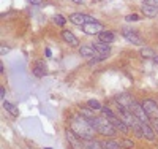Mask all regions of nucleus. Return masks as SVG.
I'll return each instance as SVG.
<instances>
[{
  "mask_svg": "<svg viewBox=\"0 0 158 149\" xmlns=\"http://www.w3.org/2000/svg\"><path fill=\"white\" fill-rule=\"evenodd\" d=\"M70 129L71 132L79 137L81 140H95V133L97 130L94 129V125L90 124V121L82 117L81 114H74L70 121Z\"/></svg>",
  "mask_w": 158,
  "mask_h": 149,
  "instance_id": "1",
  "label": "nucleus"
},
{
  "mask_svg": "<svg viewBox=\"0 0 158 149\" xmlns=\"http://www.w3.org/2000/svg\"><path fill=\"white\" fill-rule=\"evenodd\" d=\"M90 124L94 125V129L100 135H104V137H114V135H117V129L111 124V121L106 119L104 116H95L90 121Z\"/></svg>",
  "mask_w": 158,
  "mask_h": 149,
  "instance_id": "2",
  "label": "nucleus"
},
{
  "mask_svg": "<svg viewBox=\"0 0 158 149\" xmlns=\"http://www.w3.org/2000/svg\"><path fill=\"white\" fill-rule=\"evenodd\" d=\"M79 54H81L82 57H92V59H94V62H101V60L106 59L103 54H100V51L95 48V45L79 46Z\"/></svg>",
  "mask_w": 158,
  "mask_h": 149,
  "instance_id": "3",
  "label": "nucleus"
},
{
  "mask_svg": "<svg viewBox=\"0 0 158 149\" xmlns=\"http://www.w3.org/2000/svg\"><path fill=\"white\" fill-rule=\"evenodd\" d=\"M131 114H133L136 119H139L141 122H146V124H149V121H150V117L147 116V113L144 111V108H142V103H138V102H133V105L130 106V110H128Z\"/></svg>",
  "mask_w": 158,
  "mask_h": 149,
  "instance_id": "4",
  "label": "nucleus"
},
{
  "mask_svg": "<svg viewBox=\"0 0 158 149\" xmlns=\"http://www.w3.org/2000/svg\"><path fill=\"white\" fill-rule=\"evenodd\" d=\"M70 22L82 27V25L90 24V22H97V19L89 16V15H82V13H73V15H70Z\"/></svg>",
  "mask_w": 158,
  "mask_h": 149,
  "instance_id": "5",
  "label": "nucleus"
},
{
  "mask_svg": "<svg viewBox=\"0 0 158 149\" xmlns=\"http://www.w3.org/2000/svg\"><path fill=\"white\" fill-rule=\"evenodd\" d=\"M142 108H144V111L147 113L149 117H152V119H158V105H156L155 100H152V99H146V100L142 102Z\"/></svg>",
  "mask_w": 158,
  "mask_h": 149,
  "instance_id": "6",
  "label": "nucleus"
},
{
  "mask_svg": "<svg viewBox=\"0 0 158 149\" xmlns=\"http://www.w3.org/2000/svg\"><path fill=\"white\" fill-rule=\"evenodd\" d=\"M122 35L125 37V40H128L130 43L138 45V46H141V45H142V38H141V35H139L136 30H133V29L123 27V29H122Z\"/></svg>",
  "mask_w": 158,
  "mask_h": 149,
  "instance_id": "7",
  "label": "nucleus"
},
{
  "mask_svg": "<svg viewBox=\"0 0 158 149\" xmlns=\"http://www.w3.org/2000/svg\"><path fill=\"white\" fill-rule=\"evenodd\" d=\"M65 137H67L68 143L71 144L73 149H84V140H81L79 137H76V135L71 132V129H67V132H65Z\"/></svg>",
  "mask_w": 158,
  "mask_h": 149,
  "instance_id": "8",
  "label": "nucleus"
},
{
  "mask_svg": "<svg viewBox=\"0 0 158 149\" xmlns=\"http://www.w3.org/2000/svg\"><path fill=\"white\" fill-rule=\"evenodd\" d=\"M82 30H84V33H87V35H95V33H101L103 30H104V27H103V24L101 22H90V24H85V25H82Z\"/></svg>",
  "mask_w": 158,
  "mask_h": 149,
  "instance_id": "9",
  "label": "nucleus"
},
{
  "mask_svg": "<svg viewBox=\"0 0 158 149\" xmlns=\"http://www.w3.org/2000/svg\"><path fill=\"white\" fill-rule=\"evenodd\" d=\"M133 102H135V99L131 97V95H128V94H122V95L115 97V103H117V106L125 108V110H130V106L133 105Z\"/></svg>",
  "mask_w": 158,
  "mask_h": 149,
  "instance_id": "10",
  "label": "nucleus"
},
{
  "mask_svg": "<svg viewBox=\"0 0 158 149\" xmlns=\"http://www.w3.org/2000/svg\"><path fill=\"white\" fill-rule=\"evenodd\" d=\"M62 38H63V42H67L68 45L71 46H79V40L76 38V35H73V32L70 30H62Z\"/></svg>",
  "mask_w": 158,
  "mask_h": 149,
  "instance_id": "11",
  "label": "nucleus"
},
{
  "mask_svg": "<svg viewBox=\"0 0 158 149\" xmlns=\"http://www.w3.org/2000/svg\"><path fill=\"white\" fill-rule=\"evenodd\" d=\"M141 129H142V137L144 138H147L149 141H153L155 140V132H153V129L149 124L141 122Z\"/></svg>",
  "mask_w": 158,
  "mask_h": 149,
  "instance_id": "12",
  "label": "nucleus"
},
{
  "mask_svg": "<svg viewBox=\"0 0 158 149\" xmlns=\"http://www.w3.org/2000/svg\"><path fill=\"white\" fill-rule=\"evenodd\" d=\"M111 124H112L117 130H120L122 133H128V130H130V127L123 122V121H122L120 117H117V116H115L114 119H111Z\"/></svg>",
  "mask_w": 158,
  "mask_h": 149,
  "instance_id": "13",
  "label": "nucleus"
},
{
  "mask_svg": "<svg viewBox=\"0 0 158 149\" xmlns=\"http://www.w3.org/2000/svg\"><path fill=\"white\" fill-rule=\"evenodd\" d=\"M98 38H100V42H101V43L109 45V43H112L114 40H115V35H114L112 32H109V30H103V32L98 35Z\"/></svg>",
  "mask_w": 158,
  "mask_h": 149,
  "instance_id": "14",
  "label": "nucleus"
},
{
  "mask_svg": "<svg viewBox=\"0 0 158 149\" xmlns=\"http://www.w3.org/2000/svg\"><path fill=\"white\" fill-rule=\"evenodd\" d=\"M141 10H142V15L147 16V18H155V16L158 15V8L150 7V5H144V3H142Z\"/></svg>",
  "mask_w": 158,
  "mask_h": 149,
  "instance_id": "15",
  "label": "nucleus"
},
{
  "mask_svg": "<svg viewBox=\"0 0 158 149\" xmlns=\"http://www.w3.org/2000/svg\"><path fill=\"white\" fill-rule=\"evenodd\" d=\"M101 144H103V149H122L120 141L117 140H104L101 141Z\"/></svg>",
  "mask_w": 158,
  "mask_h": 149,
  "instance_id": "16",
  "label": "nucleus"
},
{
  "mask_svg": "<svg viewBox=\"0 0 158 149\" xmlns=\"http://www.w3.org/2000/svg\"><path fill=\"white\" fill-rule=\"evenodd\" d=\"M84 149H103V144L97 140H84Z\"/></svg>",
  "mask_w": 158,
  "mask_h": 149,
  "instance_id": "17",
  "label": "nucleus"
},
{
  "mask_svg": "<svg viewBox=\"0 0 158 149\" xmlns=\"http://www.w3.org/2000/svg\"><path fill=\"white\" fill-rule=\"evenodd\" d=\"M95 48L100 51V54H103L104 57H108L109 54H111V48H109V45H106V43L98 42V43H95Z\"/></svg>",
  "mask_w": 158,
  "mask_h": 149,
  "instance_id": "18",
  "label": "nucleus"
},
{
  "mask_svg": "<svg viewBox=\"0 0 158 149\" xmlns=\"http://www.w3.org/2000/svg\"><path fill=\"white\" fill-rule=\"evenodd\" d=\"M3 108H5L10 114H13V116H18V114H19V110H18L15 105H11L10 102H3Z\"/></svg>",
  "mask_w": 158,
  "mask_h": 149,
  "instance_id": "19",
  "label": "nucleus"
},
{
  "mask_svg": "<svg viewBox=\"0 0 158 149\" xmlns=\"http://www.w3.org/2000/svg\"><path fill=\"white\" fill-rule=\"evenodd\" d=\"M141 56H142V57H146V59H153L156 54H155L150 48H141Z\"/></svg>",
  "mask_w": 158,
  "mask_h": 149,
  "instance_id": "20",
  "label": "nucleus"
},
{
  "mask_svg": "<svg viewBox=\"0 0 158 149\" xmlns=\"http://www.w3.org/2000/svg\"><path fill=\"white\" fill-rule=\"evenodd\" d=\"M79 114H81L82 117H85V119H89V121H92V119L95 117L94 111H90V110H87V108H81V110H79Z\"/></svg>",
  "mask_w": 158,
  "mask_h": 149,
  "instance_id": "21",
  "label": "nucleus"
},
{
  "mask_svg": "<svg viewBox=\"0 0 158 149\" xmlns=\"http://www.w3.org/2000/svg\"><path fill=\"white\" fill-rule=\"evenodd\" d=\"M101 113H103V116H104V117L109 119V121H111V119H114V117L117 116L114 111H111L109 108H106V106H103V108H101Z\"/></svg>",
  "mask_w": 158,
  "mask_h": 149,
  "instance_id": "22",
  "label": "nucleus"
},
{
  "mask_svg": "<svg viewBox=\"0 0 158 149\" xmlns=\"http://www.w3.org/2000/svg\"><path fill=\"white\" fill-rule=\"evenodd\" d=\"M120 144H122V147H125V149H131V147H135V143L131 141V140H127V138L120 140Z\"/></svg>",
  "mask_w": 158,
  "mask_h": 149,
  "instance_id": "23",
  "label": "nucleus"
},
{
  "mask_svg": "<svg viewBox=\"0 0 158 149\" xmlns=\"http://www.w3.org/2000/svg\"><path fill=\"white\" fill-rule=\"evenodd\" d=\"M89 106H90V110H101V105H100V102H97V100H89V103H87Z\"/></svg>",
  "mask_w": 158,
  "mask_h": 149,
  "instance_id": "24",
  "label": "nucleus"
},
{
  "mask_svg": "<svg viewBox=\"0 0 158 149\" xmlns=\"http://www.w3.org/2000/svg\"><path fill=\"white\" fill-rule=\"evenodd\" d=\"M54 22H56L57 25H65V24H67V19H65L62 15H56V16H54Z\"/></svg>",
  "mask_w": 158,
  "mask_h": 149,
  "instance_id": "25",
  "label": "nucleus"
},
{
  "mask_svg": "<svg viewBox=\"0 0 158 149\" xmlns=\"http://www.w3.org/2000/svg\"><path fill=\"white\" fill-rule=\"evenodd\" d=\"M33 73H35V76H44V70L43 68H40V67H35V68H33Z\"/></svg>",
  "mask_w": 158,
  "mask_h": 149,
  "instance_id": "26",
  "label": "nucleus"
},
{
  "mask_svg": "<svg viewBox=\"0 0 158 149\" xmlns=\"http://www.w3.org/2000/svg\"><path fill=\"white\" fill-rule=\"evenodd\" d=\"M144 5H150V7L158 8V0H144Z\"/></svg>",
  "mask_w": 158,
  "mask_h": 149,
  "instance_id": "27",
  "label": "nucleus"
},
{
  "mask_svg": "<svg viewBox=\"0 0 158 149\" xmlns=\"http://www.w3.org/2000/svg\"><path fill=\"white\" fill-rule=\"evenodd\" d=\"M138 19H139L138 15H128V16L125 18V21H128V22H130V21H138Z\"/></svg>",
  "mask_w": 158,
  "mask_h": 149,
  "instance_id": "28",
  "label": "nucleus"
},
{
  "mask_svg": "<svg viewBox=\"0 0 158 149\" xmlns=\"http://www.w3.org/2000/svg\"><path fill=\"white\" fill-rule=\"evenodd\" d=\"M27 2H29L30 5H41L43 0H27Z\"/></svg>",
  "mask_w": 158,
  "mask_h": 149,
  "instance_id": "29",
  "label": "nucleus"
},
{
  "mask_svg": "<svg viewBox=\"0 0 158 149\" xmlns=\"http://www.w3.org/2000/svg\"><path fill=\"white\" fill-rule=\"evenodd\" d=\"M8 51H10V49H8V46H3V45H2V49H0V54L3 56V54H6Z\"/></svg>",
  "mask_w": 158,
  "mask_h": 149,
  "instance_id": "30",
  "label": "nucleus"
},
{
  "mask_svg": "<svg viewBox=\"0 0 158 149\" xmlns=\"http://www.w3.org/2000/svg\"><path fill=\"white\" fill-rule=\"evenodd\" d=\"M153 129H155V133L158 135V119H153Z\"/></svg>",
  "mask_w": 158,
  "mask_h": 149,
  "instance_id": "31",
  "label": "nucleus"
},
{
  "mask_svg": "<svg viewBox=\"0 0 158 149\" xmlns=\"http://www.w3.org/2000/svg\"><path fill=\"white\" fill-rule=\"evenodd\" d=\"M5 94H6V92H5V89H3V86H2V87H0V97H2V100L5 99Z\"/></svg>",
  "mask_w": 158,
  "mask_h": 149,
  "instance_id": "32",
  "label": "nucleus"
},
{
  "mask_svg": "<svg viewBox=\"0 0 158 149\" xmlns=\"http://www.w3.org/2000/svg\"><path fill=\"white\" fill-rule=\"evenodd\" d=\"M73 3H76V5H82L84 3V0H71Z\"/></svg>",
  "mask_w": 158,
  "mask_h": 149,
  "instance_id": "33",
  "label": "nucleus"
},
{
  "mask_svg": "<svg viewBox=\"0 0 158 149\" xmlns=\"http://www.w3.org/2000/svg\"><path fill=\"white\" fill-rule=\"evenodd\" d=\"M153 60H155V62L158 64V56H155V57H153Z\"/></svg>",
  "mask_w": 158,
  "mask_h": 149,
  "instance_id": "34",
  "label": "nucleus"
},
{
  "mask_svg": "<svg viewBox=\"0 0 158 149\" xmlns=\"http://www.w3.org/2000/svg\"><path fill=\"white\" fill-rule=\"evenodd\" d=\"M44 149H52V147H44Z\"/></svg>",
  "mask_w": 158,
  "mask_h": 149,
  "instance_id": "35",
  "label": "nucleus"
}]
</instances>
